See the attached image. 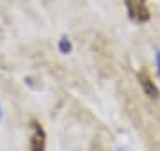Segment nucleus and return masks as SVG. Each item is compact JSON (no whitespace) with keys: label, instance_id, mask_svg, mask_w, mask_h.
<instances>
[{"label":"nucleus","instance_id":"1","mask_svg":"<svg viewBox=\"0 0 160 151\" xmlns=\"http://www.w3.org/2000/svg\"><path fill=\"white\" fill-rule=\"evenodd\" d=\"M126 9L133 22L137 23H146L149 20V11L146 0H126Z\"/></svg>","mask_w":160,"mask_h":151},{"label":"nucleus","instance_id":"2","mask_svg":"<svg viewBox=\"0 0 160 151\" xmlns=\"http://www.w3.org/2000/svg\"><path fill=\"white\" fill-rule=\"evenodd\" d=\"M30 151H46V134L38 121L30 123Z\"/></svg>","mask_w":160,"mask_h":151},{"label":"nucleus","instance_id":"3","mask_svg":"<svg viewBox=\"0 0 160 151\" xmlns=\"http://www.w3.org/2000/svg\"><path fill=\"white\" fill-rule=\"evenodd\" d=\"M137 80H139V85H141V87H142V91L146 93V96H149V98H153V100L160 98V91H158V87L155 85V82L148 76V73L141 71V73L137 75Z\"/></svg>","mask_w":160,"mask_h":151},{"label":"nucleus","instance_id":"4","mask_svg":"<svg viewBox=\"0 0 160 151\" xmlns=\"http://www.w3.org/2000/svg\"><path fill=\"white\" fill-rule=\"evenodd\" d=\"M59 50L62 53H68L69 50H71V43H69L68 37H62V39L59 41Z\"/></svg>","mask_w":160,"mask_h":151},{"label":"nucleus","instance_id":"5","mask_svg":"<svg viewBox=\"0 0 160 151\" xmlns=\"http://www.w3.org/2000/svg\"><path fill=\"white\" fill-rule=\"evenodd\" d=\"M157 66H158V73H160V52H157Z\"/></svg>","mask_w":160,"mask_h":151},{"label":"nucleus","instance_id":"6","mask_svg":"<svg viewBox=\"0 0 160 151\" xmlns=\"http://www.w3.org/2000/svg\"><path fill=\"white\" fill-rule=\"evenodd\" d=\"M0 117H2V109H0Z\"/></svg>","mask_w":160,"mask_h":151},{"label":"nucleus","instance_id":"7","mask_svg":"<svg viewBox=\"0 0 160 151\" xmlns=\"http://www.w3.org/2000/svg\"><path fill=\"white\" fill-rule=\"evenodd\" d=\"M118 151H126V149H118Z\"/></svg>","mask_w":160,"mask_h":151}]
</instances>
